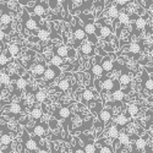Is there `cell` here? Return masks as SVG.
I'll use <instances>...</instances> for the list:
<instances>
[{"label": "cell", "instance_id": "1", "mask_svg": "<svg viewBox=\"0 0 153 153\" xmlns=\"http://www.w3.org/2000/svg\"><path fill=\"white\" fill-rule=\"evenodd\" d=\"M72 28V37H74V42L71 43V47H74L75 49H77L80 47V44L87 39V36L83 31L82 25L80 23V19L79 17H74V23L71 25Z\"/></svg>", "mask_w": 153, "mask_h": 153}, {"label": "cell", "instance_id": "2", "mask_svg": "<svg viewBox=\"0 0 153 153\" xmlns=\"http://www.w3.org/2000/svg\"><path fill=\"white\" fill-rule=\"evenodd\" d=\"M85 23H83V31L87 36V41L88 42H91L92 44L97 45L98 44V41H99V38L96 36V25H94V21L93 19L90 20V19H85Z\"/></svg>", "mask_w": 153, "mask_h": 153}, {"label": "cell", "instance_id": "3", "mask_svg": "<svg viewBox=\"0 0 153 153\" xmlns=\"http://www.w3.org/2000/svg\"><path fill=\"white\" fill-rule=\"evenodd\" d=\"M96 82L102 86V90H103L104 92H113L114 90L120 88L119 82L117 80H113L111 77H109L108 75L102 76V79H98Z\"/></svg>", "mask_w": 153, "mask_h": 153}, {"label": "cell", "instance_id": "4", "mask_svg": "<svg viewBox=\"0 0 153 153\" xmlns=\"http://www.w3.org/2000/svg\"><path fill=\"white\" fill-rule=\"evenodd\" d=\"M22 145H23V148L27 149L28 152H38V142H37V140L33 136L31 137L25 129L22 130Z\"/></svg>", "mask_w": 153, "mask_h": 153}, {"label": "cell", "instance_id": "5", "mask_svg": "<svg viewBox=\"0 0 153 153\" xmlns=\"http://www.w3.org/2000/svg\"><path fill=\"white\" fill-rule=\"evenodd\" d=\"M60 74H61L60 68H59V66H55V65H52V64H50L49 66L45 68L42 77L44 79V81L49 82V81H54L56 77H59Z\"/></svg>", "mask_w": 153, "mask_h": 153}, {"label": "cell", "instance_id": "6", "mask_svg": "<svg viewBox=\"0 0 153 153\" xmlns=\"http://www.w3.org/2000/svg\"><path fill=\"white\" fill-rule=\"evenodd\" d=\"M11 22H12V16L10 15V11L1 12V14H0V27L4 30V32L6 34H9L12 31Z\"/></svg>", "mask_w": 153, "mask_h": 153}, {"label": "cell", "instance_id": "7", "mask_svg": "<svg viewBox=\"0 0 153 153\" xmlns=\"http://www.w3.org/2000/svg\"><path fill=\"white\" fill-rule=\"evenodd\" d=\"M96 47L94 44H92L91 42H88L87 39L83 41L82 44H80V54L83 56H88V58H92L96 54Z\"/></svg>", "mask_w": 153, "mask_h": 153}, {"label": "cell", "instance_id": "8", "mask_svg": "<svg viewBox=\"0 0 153 153\" xmlns=\"http://www.w3.org/2000/svg\"><path fill=\"white\" fill-rule=\"evenodd\" d=\"M27 11H30L31 14H33V15H37V16H41V17H43V16H45L47 15V11H48V5L47 4H44V3H36L34 5H33V7H28V6H26L25 7Z\"/></svg>", "mask_w": 153, "mask_h": 153}, {"label": "cell", "instance_id": "9", "mask_svg": "<svg viewBox=\"0 0 153 153\" xmlns=\"http://www.w3.org/2000/svg\"><path fill=\"white\" fill-rule=\"evenodd\" d=\"M45 68H47V65H45L44 61H37L36 64H32L31 68L28 69L30 70V75L33 76V77L39 79V77L43 76V72H44Z\"/></svg>", "mask_w": 153, "mask_h": 153}, {"label": "cell", "instance_id": "10", "mask_svg": "<svg viewBox=\"0 0 153 153\" xmlns=\"http://www.w3.org/2000/svg\"><path fill=\"white\" fill-rule=\"evenodd\" d=\"M80 137L85 141V146H83V152L86 153H96V146H94V137L93 136H86L85 134L80 135Z\"/></svg>", "mask_w": 153, "mask_h": 153}, {"label": "cell", "instance_id": "11", "mask_svg": "<svg viewBox=\"0 0 153 153\" xmlns=\"http://www.w3.org/2000/svg\"><path fill=\"white\" fill-rule=\"evenodd\" d=\"M53 114L56 117L55 119H64L69 120L71 117V105H62L53 111Z\"/></svg>", "mask_w": 153, "mask_h": 153}, {"label": "cell", "instance_id": "12", "mask_svg": "<svg viewBox=\"0 0 153 153\" xmlns=\"http://www.w3.org/2000/svg\"><path fill=\"white\" fill-rule=\"evenodd\" d=\"M97 117L100 123H103L104 125H108L109 121L113 119V110L110 108H102L97 113Z\"/></svg>", "mask_w": 153, "mask_h": 153}, {"label": "cell", "instance_id": "13", "mask_svg": "<svg viewBox=\"0 0 153 153\" xmlns=\"http://www.w3.org/2000/svg\"><path fill=\"white\" fill-rule=\"evenodd\" d=\"M94 146H96L97 152H100V153H111V152H114L113 146L107 143V138L97 140V141L94 142Z\"/></svg>", "mask_w": 153, "mask_h": 153}, {"label": "cell", "instance_id": "14", "mask_svg": "<svg viewBox=\"0 0 153 153\" xmlns=\"http://www.w3.org/2000/svg\"><path fill=\"white\" fill-rule=\"evenodd\" d=\"M34 58H36V52H33V50H27L26 53H23V55L21 56L20 61L22 64V66L28 70L31 68V65L33 64Z\"/></svg>", "mask_w": 153, "mask_h": 153}, {"label": "cell", "instance_id": "15", "mask_svg": "<svg viewBox=\"0 0 153 153\" xmlns=\"http://www.w3.org/2000/svg\"><path fill=\"white\" fill-rule=\"evenodd\" d=\"M127 49V53L134 55L135 58H138L141 55V52L143 50V45L140 44V42H131V43H127L126 45Z\"/></svg>", "mask_w": 153, "mask_h": 153}, {"label": "cell", "instance_id": "16", "mask_svg": "<svg viewBox=\"0 0 153 153\" xmlns=\"http://www.w3.org/2000/svg\"><path fill=\"white\" fill-rule=\"evenodd\" d=\"M119 12H120L119 7H118L115 4H114V5H110V6H107V9L103 10V12H102V15L105 16L104 19H108V20H110V21H114V20L118 17Z\"/></svg>", "mask_w": 153, "mask_h": 153}, {"label": "cell", "instance_id": "17", "mask_svg": "<svg viewBox=\"0 0 153 153\" xmlns=\"http://www.w3.org/2000/svg\"><path fill=\"white\" fill-rule=\"evenodd\" d=\"M141 82H142L143 90H146L148 93L152 94V91H153V80H152V76H149L148 72H147L145 69H143V71H142Z\"/></svg>", "mask_w": 153, "mask_h": 153}, {"label": "cell", "instance_id": "18", "mask_svg": "<svg viewBox=\"0 0 153 153\" xmlns=\"http://www.w3.org/2000/svg\"><path fill=\"white\" fill-rule=\"evenodd\" d=\"M47 131H48V126L44 123H42L41 120H37L31 132H33V135L37 137H43V136H45Z\"/></svg>", "mask_w": 153, "mask_h": 153}, {"label": "cell", "instance_id": "19", "mask_svg": "<svg viewBox=\"0 0 153 153\" xmlns=\"http://www.w3.org/2000/svg\"><path fill=\"white\" fill-rule=\"evenodd\" d=\"M130 123H132V117H130L129 114H127V115H125V114L119 113L118 115L114 118V124H117L119 129H120V127L126 126V125H129Z\"/></svg>", "mask_w": 153, "mask_h": 153}, {"label": "cell", "instance_id": "20", "mask_svg": "<svg viewBox=\"0 0 153 153\" xmlns=\"http://www.w3.org/2000/svg\"><path fill=\"white\" fill-rule=\"evenodd\" d=\"M146 147H147V141H146L143 137L138 136L135 140L134 145L131 146V152H145V148Z\"/></svg>", "mask_w": 153, "mask_h": 153}, {"label": "cell", "instance_id": "21", "mask_svg": "<svg viewBox=\"0 0 153 153\" xmlns=\"http://www.w3.org/2000/svg\"><path fill=\"white\" fill-rule=\"evenodd\" d=\"M96 97H97L96 91H92V90H90V88H87V90H85L81 94V100H82V103L85 105H87L90 102H94Z\"/></svg>", "mask_w": 153, "mask_h": 153}, {"label": "cell", "instance_id": "22", "mask_svg": "<svg viewBox=\"0 0 153 153\" xmlns=\"http://www.w3.org/2000/svg\"><path fill=\"white\" fill-rule=\"evenodd\" d=\"M100 65H102V68H103V70H104V72L108 75L109 74V71H111L113 70V68H114V60L109 56V54L108 55H105V56H103V59H100Z\"/></svg>", "mask_w": 153, "mask_h": 153}, {"label": "cell", "instance_id": "23", "mask_svg": "<svg viewBox=\"0 0 153 153\" xmlns=\"http://www.w3.org/2000/svg\"><path fill=\"white\" fill-rule=\"evenodd\" d=\"M5 110H7L6 113H11V114H21L22 109H23V103H20V102H16V103H9L6 108H4Z\"/></svg>", "mask_w": 153, "mask_h": 153}, {"label": "cell", "instance_id": "24", "mask_svg": "<svg viewBox=\"0 0 153 153\" xmlns=\"http://www.w3.org/2000/svg\"><path fill=\"white\" fill-rule=\"evenodd\" d=\"M48 98V92L44 90V88H39V90H37L34 96H33V99L36 103L38 104H41V103H44V102L47 100Z\"/></svg>", "mask_w": 153, "mask_h": 153}, {"label": "cell", "instance_id": "25", "mask_svg": "<svg viewBox=\"0 0 153 153\" xmlns=\"http://www.w3.org/2000/svg\"><path fill=\"white\" fill-rule=\"evenodd\" d=\"M37 37L39 38V41L43 42V41H48L50 38V30L47 27V25L42 27H38V31H37Z\"/></svg>", "mask_w": 153, "mask_h": 153}, {"label": "cell", "instance_id": "26", "mask_svg": "<svg viewBox=\"0 0 153 153\" xmlns=\"http://www.w3.org/2000/svg\"><path fill=\"white\" fill-rule=\"evenodd\" d=\"M70 87H71V81L69 79H64V80L58 82V85H56V87L54 88V90H55V92H62L64 93V92L69 91Z\"/></svg>", "mask_w": 153, "mask_h": 153}, {"label": "cell", "instance_id": "27", "mask_svg": "<svg viewBox=\"0 0 153 153\" xmlns=\"http://www.w3.org/2000/svg\"><path fill=\"white\" fill-rule=\"evenodd\" d=\"M7 52H9V54H10L12 58H16V56H19L20 53H21V47H20V44H17L16 42H11V43L7 45Z\"/></svg>", "mask_w": 153, "mask_h": 153}, {"label": "cell", "instance_id": "28", "mask_svg": "<svg viewBox=\"0 0 153 153\" xmlns=\"http://www.w3.org/2000/svg\"><path fill=\"white\" fill-rule=\"evenodd\" d=\"M11 143H12L11 134L9 131L3 132L1 136H0V146H1V147H10Z\"/></svg>", "mask_w": 153, "mask_h": 153}, {"label": "cell", "instance_id": "29", "mask_svg": "<svg viewBox=\"0 0 153 153\" xmlns=\"http://www.w3.org/2000/svg\"><path fill=\"white\" fill-rule=\"evenodd\" d=\"M119 127L117 124H113L111 126H108V129H107V134H108V138L110 140H115L118 138L119 136Z\"/></svg>", "mask_w": 153, "mask_h": 153}, {"label": "cell", "instance_id": "30", "mask_svg": "<svg viewBox=\"0 0 153 153\" xmlns=\"http://www.w3.org/2000/svg\"><path fill=\"white\" fill-rule=\"evenodd\" d=\"M118 141L121 146H129L131 143V136L130 134L127 132H119V136H118Z\"/></svg>", "mask_w": 153, "mask_h": 153}, {"label": "cell", "instance_id": "31", "mask_svg": "<svg viewBox=\"0 0 153 153\" xmlns=\"http://www.w3.org/2000/svg\"><path fill=\"white\" fill-rule=\"evenodd\" d=\"M125 96H126V94L124 93V91L121 90V88H118V90H114V91L111 92L110 98H111L114 102H124Z\"/></svg>", "mask_w": 153, "mask_h": 153}, {"label": "cell", "instance_id": "32", "mask_svg": "<svg viewBox=\"0 0 153 153\" xmlns=\"http://www.w3.org/2000/svg\"><path fill=\"white\" fill-rule=\"evenodd\" d=\"M126 111H127V114H129L130 117L136 118L140 114V107L137 104H135V103H129L126 105Z\"/></svg>", "mask_w": 153, "mask_h": 153}, {"label": "cell", "instance_id": "33", "mask_svg": "<svg viewBox=\"0 0 153 153\" xmlns=\"http://www.w3.org/2000/svg\"><path fill=\"white\" fill-rule=\"evenodd\" d=\"M91 74L93 75V76H97V77H99V76H104V75H107L105 72H104V70H103V68H102V65L99 62H94L93 65H92V68H91Z\"/></svg>", "mask_w": 153, "mask_h": 153}, {"label": "cell", "instance_id": "34", "mask_svg": "<svg viewBox=\"0 0 153 153\" xmlns=\"http://www.w3.org/2000/svg\"><path fill=\"white\" fill-rule=\"evenodd\" d=\"M30 115L33 120H42V117H43V108H39V107H36V108H32L30 110Z\"/></svg>", "mask_w": 153, "mask_h": 153}, {"label": "cell", "instance_id": "35", "mask_svg": "<svg viewBox=\"0 0 153 153\" xmlns=\"http://www.w3.org/2000/svg\"><path fill=\"white\" fill-rule=\"evenodd\" d=\"M64 58H61L60 55H58V54H55V55H52V58L49 59V64H52V65H55V66H59V68H61L62 65H64Z\"/></svg>", "mask_w": 153, "mask_h": 153}, {"label": "cell", "instance_id": "36", "mask_svg": "<svg viewBox=\"0 0 153 153\" xmlns=\"http://www.w3.org/2000/svg\"><path fill=\"white\" fill-rule=\"evenodd\" d=\"M0 83L4 86H9L11 83V76L7 71H0Z\"/></svg>", "mask_w": 153, "mask_h": 153}, {"label": "cell", "instance_id": "37", "mask_svg": "<svg viewBox=\"0 0 153 153\" xmlns=\"http://www.w3.org/2000/svg\"><path fill=\"white\" fill-rule=\"evenodd\" d=\"M12 56L9 54V52H7V50H6V53H0V69H4L5 68V65H6V64L9 62V60L11 59Z\"/></svg>", "mask_w": 153, "mask_h": 153}, {"label": "cell", "instance_id": "38", "mask_svg": "<svg viewBox=\"0 0 153 153\" xmlns=\"http://www.w3.org/2000/svg\"><path fill=\"white\" fill-rule=\"evenodd\" d=\"M68 45H65V44H61V45H59L56 49H55V54H58V55H60L61 58H64V59H66L68 58Z\"/></svg>", "mask_w": 153, "mask_h": 153}, {"label": "cell", "instance_id": "39", "mask_svg": "<svg viewBox=\"0 0 153 153\" xmlns=\"http://www.w3.org/2000/svg\"><path fill=\"white\" fill-rule=\"evenodd\" d=\"M48 123H49V127H50V129H52L53 131L56 130V127L59 126V124H58V119H50Z\"/></svg>", "mask_w": 153, "mask_h": 153}, {"label": "cell", "instance_id": "40", "mask_svg": "<svg viewBox=\"0 0 153 153\" xmlns=\"http://www.w3.org/2000/svg\"><path fill=\"white\" fill-rule=\"evenodd\" d=\"M130 0H114V4H115L118 7H124L127 5V3H129Z\"/></svg>", "mask_w": 153, "mask_h": 153}, {"label": "cell", "instance_id": "41", "mask_svg": "<svg viewBox=\"0 0 153 153\" xmlns=\"http://www.w3.org/2000/svg\"><path fill=\"white\" fill-rule=\"evenodd\" d=\"M58 0H49L48 1V7H50V9H53V10H55V9H58Z\"/></svg>", "mask_w": 153, "mask_h": 153}, {"label": "cell", "instance_id": "42", "mask_svg": "<svg viewBox=\"0 0 153 153\" xmlns=\"http://www.w3.org/2000/svg\"><path fill=\"white\" fill-rule=\"evenodd\" d=\"M5 38H6V33L4 32V30L1 27H0V42H4Z\"/></svg>", "mask_w": 153, "mask_h": 153}, {"label": "cell", "instance_id": "43", "mask_svg": "<svg viewBox=\"0 0 153 153\" xmlns=\"http://www.w3.org/2000/svg\"><path fill=\"white\" fill-rule=\"evenodd\" d=\"M99 1H100V3H103V4H104V6H107V5L111 1V0H99Z\"/></svg>", "mask_w": 153, "mask_h": 153}, {"label": "cell", "instance_id": "44", "mask_svg": "<svg viewBox=\"0 0 153 153\" xmlns=\"http://www.w3.org/2000/svg\"><path fill=\"white\" fill-rule=\"evenodd\" d=\"M0 152H3V151H1V146H0Z\"/></svg>", "mask_w": 153, "mask_h": 153}, {"label": "cell", "instance_id": "45", "mask_svg": "<svg viewBox=\"0 0 153 153\" xmlns=\"http://www.w3.org/2000/svg\"><path fill=\"white\" fill-rule=\"evenodd\" d=\"M0 71H1V69H0Z\"/></svg>", "mask_w": 153, "mask_h": 153}, {"label": "cell", "instance_id": "46", "mask_svg": "<svg viewBox=\"0 0 153 153\" xmlns=\"http://www.w3.org/2000/svg\"><path fill=\"white\" fill-rule=\"evenodd\" d=\"M37 1H38V0H37Z\"/></svg>", "mask_w": 153, "mask_h": 153}]
</instances>
